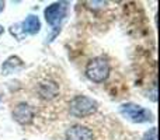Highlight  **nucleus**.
I'll use <instances>...</instances> for the list:
<instances>
[{"label":"nucleus","instance_id":"obj_1","mask_svg":"<svg viewBox=\"0 0 160 140\" xmlns=\"http://www.w3.org/2000/svg\"><path fill=\"white\" fill-rule=\"evenodd\" d=\"M98 108L96 99L86 95H76L69 102V112L75 118H87L93 115Z\"/></svg>","mask_w":160,"mask_h":140},{"label":"nucleus","instance_id":"obj_2","mask_svg":"<svg viewBox=\"0 0 160 140\" xmlns=\"http://www.w3.org/2000/svg\"><path fill=\"white\" fill-rule=\"evenodd\" d=\"M86 76L94 83H102L110 76V63L104 58H94L86 66Z\"/></svg>","mask_w":160,"mask_h":140},{"label":"nucleus","instance_id":"obj_3","mask_svg":"<svg viewBox=\"0 0 160 140\" xmlns=\"http://www.w3.org/2000/svg\"><path fill=\"white\" fill-rule=\"evenodd\" d=\"M119 112L124 118L129 119L131 122L135 123H143V122H149L153 119V115L149 109L141 107V105L132 104V102H127L119 107Z\"/></svg>","mask_w":160,"mask_h":140},{"label":"nucleus","instance_id":"obj_4","mask_svg":"<svg viewBox=\"0 0 160 140\" xmlns=\"http://www.w3.org/2000/svg\"><path fill=\"white\" fill-rule=\"evenodd\" d=\"M66 13H68V3L56 2L45 8L44 16H45L47 22L51 27H58L63 21L65 17H66Z\"/></svg>","mask_w":160,"mask_h":140},{"label":"nucleus","instance_id":"obj_5","mask_svg":"<svg viewBox=\"0 0 160 140\" xmlns=\"http://www.w3.org/2000/svg\"><path fill=\"white\" fill-rule=\"evenodd\" d=\"M37 93L41 97L42 99H47V101H52L56 97L59 95V85L56 81L51 79H45L42 80L38 84V88H37Z\"/></svg>","mask_w":160,"mask_h":140},{"label":"nucleus","instance_id":"obj_6","mask_svg":"<svg viewBox=\"0 0 160 140\" xmlns=\"http://www.w3.org/2000/svg\"><path fill=\"white\" fill-rule=\"evenodd\" d=\"M13 118L20 125H28L32 122L34 119V108L31 105L21 102V104L16 105L13 109Z\"/></svg>","mask_w":160,"mask_h":140},{"label":"nucleus","instance_id":"obj_7","mask_svg":"<svg viewBox=\"0 0 160 140\" xmlns=\"http://www.w3.org/2000/svg\"><path fill=\"white\" fill-rule=\"evenodd\" d=\"M94 135L91 129L82 125H73L66 130V140H93Z\"/></svg>","mask_w":160,"mask_h":140},{"label":"nucleus","instance_id":"obj_8","mask_svg":"<svg viewBox=\"0 0 160 140\" xmlns=\"http://www.w3.org/2000/svg\"><path fill=\"white\" fill-rule=\"evenodd\" d=\"M21 27H22L21 30H22V32H24V34L35 35V34H38L39 30H41V21H39V18L37 16L30 14V16H28L24 21H22Z\"/></svg>","mask_w":160,"mask_h":140},{"label":"nucleus","instance_id":"obj_9","mask_svg":"<svg viewBox=\"0 0 160 140\" xmlns=\"http://www.w3.org/2000/svg\"><path fill=\"white\" fill-rule=\"evenodd\" d=\"M20 67H22V60L18 58V56H11L8 58L7 60L4 62L2 67V71L4 74H10V73H14L16 70H18Z\"/></svg>","mask_w":160,"mask_h":140},{"label":"nucleus","instance_id":"obj_10","mask_svg":"<svg viewBox=\"0 0 160 140\" xmlns=\"http://www.w3.org/2000/svg\"><path fill=\"white\" fill-rule=\"evenodd\" d=\"M142 140H158V130H156V128H152V129L148 130Z\"/></svg>","mask_w":160,"mask_h":140},{"label":"nucleus","instance_id":"obj_11","mask_svg":"<svg viewBox=\"0 0 160 140\" xmlns=\"http://www.w3.org/2000/svg\"><path fill=\"white\" fill-rule=\"evenodd\" d=\"M4 10V2H0V13Z\"/></svg>","mask_w":160,"mask_h":140},{"label":"nucleus","instance_id":"obj_12","mask_svg":"<svg viewBox=\"0 0 160 140\" xmlns=\"http://www.w3.org/2000/svg\"><path fill=\"white\" fill-rule=\"evenodd\" d=\"M3 31H4V28H3L2 25H0V35H2V34H3Z\"/></svg>","mask_w":160,"mask_h":140}]
</instances>
